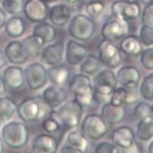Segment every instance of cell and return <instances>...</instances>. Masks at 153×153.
<instances>
[{
	"label": "cell",
	"mask_w": 153,
	"mask_h": 153,
	"mask_svg": "<svg viewBox=\"0 0 153 153\" xmlns=\"http://www.w3.org/2000/svg\"><path fill=\"white\" fill-rule=\"evenodd\" d=\"M49 107L41 96L27 97L17 105L16 112L21 121L33 123L42 121L49 114Z\"/></svg>",
	"instance_id": "obj_1"
},
{
	"label": "cell",
	"mask_w": 153,
	"mask_h": 153,
	"mask_svg": "<svg viewBox=\"0 0 153 153\" xmlns=\"http://www.w3.org/2000/svg\"><path fill=\"white\" fill-rule=\"evenodd\" d=\"M83 113V106L74 99L64 102L56 111H49V116L56 118L64 127L75 128L80 124Z\"/></svg>",
	"instance_id": "obj_2"
},
{
	"label": "cell",
	"mask_w": 153,
	"mask_h": 153,
	"mask_svg": "<svg viewBox=\"0 0 153 153\" xmlns=\"http://www.w3.org/2000/svg\"><path fill=\"white\" fill-rule=\"evenodd\" d=\"M69 90L83 106H90L94 102L96 93L88 75L83 73L74 75L69 81Z\"/></svg>",
	"instance_id": "obj_3"
},
{
	"label": "cell",
	"mask_w": 153,
	"mask_h": 153,
	"mask_svg": "<svg viewBox=\"0 0 153 153\" xmlns=\"http://www.w3.org/2000/svg\"><path fill=\"white\" fill-rule=\"evenodd\" d=\"M28 139V129L23 123L11 121L2 127V140L8 148L19 149L27 145Z\"/></svg>",
	"instance_id": "obj_4"
},
{
	"label": "cell",
	"mask_w": 153,
	"mask_h": 153,
	"mask_svg": "<svg viewBox=\"0 0 153 153\" xmlns=\"http://www.w3.org/2000/svg\"><path fill=\"white\" fill-rule=\"evenodd\" d=\"M68 33L76 40L87 41L96 31V25L90 17L84 14H76L68 22Z\"/></svg>",
	"instance_id": "obj_5"
},
{
	"label": "cell",
	"mask_w": 153,
	"mask_h": 153,
	"mask_svg": "<svg viewBox=\"0 0 153 153\" xmlns=\"http://www.w3.org/2000/svg\"><path fill=\"white\" fill-rule=\"evenodd\" d=\"M98 59L102 65L108 68H117L122 62L121 50L114 42L102 39L98 45Z\"/></svg>",
	"instance_id": "obj_6"
},
{
	"label": "cell",
	"mask_w": 153,
	"mask_h": 153,
	"mask_svg": "<svg viewBox=\"0 0 153 153\" xmlns=\"http://www.w3.org/2000/svg\"><path fill=\"white\" fill-rule=\"evenodd\" d=\"M81 130L88 140H99L106 135L108 127L100 114L92 113L83 118L81 123Z\"/></svg>",
	"instance_id": "obj_7"
},
{
	"label": "cell",
	"mask_w": 153,
	"mask_h": 153,
	"mask_svg": "<svg viewBox=\"0 0 153 153\" xmlns=\"http://www.w3.org/2000/svg\"><path fill=\"white\" fill-rule=\"evenodd\" d=\"M116 74L109 68L99 71L93 79V86L96 95L100 97H110L117 88Z\"/></svg>",
	"instance_id": "obj_8"
},
{
	"label": "cell",
	"mask_w": 153,
	"mask_h": 153,
	"mask_svg": "<svg viewBox=\"0 0 153 153\" xmlns=\"http://www.w3.org/2000/svg\"><path fill=\"white\" fill-rule=\"evenodd\" d=\"M111 12L113 17L128 22L140 17L141 5L137 1L116 0L111 4Z\"/></svg>",
	"instance_id": "obj_9"
},
{
	"label": "cell",
	"mask_w": 153,
	"mask_h": 153,
	"mask_svg": "<svg viewBox=\"0 0 153 153\" xmlns=\"http://www.w3.org/2000/svg\"><path fill=\"white\" fill-rule=\"evenodd\" d=\"M24 73L25 82L30 90L34 91L43 88L48 81L47 70L39 62H33L27 65Z\"/></svg>",
	"instance_id": "obj_10"
},
{
	"label": "cell",
	"mask_w": 153,
	"mask_h": 153,
	"mask_svg": "<svg viewBox=\"0 0 153 153\" xmlns=\"http://www.w3.org/2000/svg\"><path fill=\"white\" fill-rule=\"evenodd\" d=\"M128 33V22L114 17L106 21L101 28V35L103 39L111 42L121 40Z\"/></svg>",
	"instance_id": "obj_11"
},
{
	"label": "cell",
	"mask_w": 153,
	"mask_h": 153,
	"mask_svg": "<svg viewBox=\"0 0 153 153\" xmlns=\"http://www.w3.org/2000/svg\"><path fill=\"white\" fill-rule=\"evenodd\" d=\"M24 14L32 23H39L48 18L49 7L43 0H27L24 4Z\"/></svg>",
	"instance_id": "obj_12"
},
{
	"label": "cell",
	"mask_w": 153,
	"mask_h": 153,
	"mask_svg": "<svg viewBox=\"0 0 153 153\" xmlns=\"http://www.w3.org/2000/svg\"><path fill=\"white\" fill-rule=\"evenodd\" d=\"M117 83H120L124 88H137L141 80V74L140 71L133 65H124L117 70Z\"/></svg>",
	"instance_id": "obj_13"
},
{
	"label": "cell",
	"mask_w": 153,
	"mask_h": 153,
	"mask_svg": "<svg viewBox=\"0 0 153 153\" xmlns=\"http://www.w3.org/2000/svg\"><path fill=\"white\" fill-rule=\"evenodd\" d=\"M42 98L49 108L55 109L67 101L68 93L63 86L54 84L43 90Z\"/></svg>",
	"instance_id": "obj_14"
},
{
	"label": "cell",
	"mask_w": 153,
	"mask_h": 153,
	"mask_svg": "<svg viewBox=\"0 0 153 153\" xmlns=\"http://www.w3.org/2000/svg\"><path fill=\"white\" fill-rule=\"evenodd\" d=\"M87 55L88 51L83 44L74 39L68 41L65 48V59L68 65L71 66L79 65Z\"/></svg>",
	"instance_id": "obj_15"
},
{
	"label": "cell",
	"mask_w": 153,
	"mask_h": 153,
	"mask_svg": "<svg viewBox=\"0 0 153 153\" xmlns=\"http://www.w3.org/2000/svg\"><path fill=\"white\" fill-rule=\"evenodd\" d=\"M2 78L5 86L12 90H18L25 83L24 70L18 65L8 66L4 70Z\"/></svg>",
	"instance_id": "obj_16"
},
{
	"label": "cell",
	"mask_w": 153,
	"mask_h": 153,
	"mask_svg": "<svg viewBox=\"0 0 153 153\" xmlns=\"http://www.w3.org/2000/svg\"><path fill=\"white\" fill-rule=\"evenodd\" d=\"M111 140L118 148L127 149L136 142V135L128 126H120L111 132Z\"/></svg>",
	"instance_id": "obj_17"
},
{
	"label": "cell",
	"mask_w": 153,
	"mask_h": 153,
	"mask_svg": "<svg viewBox=\"0 0 153 153\" xmlns=\"http://www.w3.org/2000/svg\"><path fill=\"white\" fill-rule=\"evenodd\" d=\"M126 114L127 111L124 105H114L108 102L102 105L100 115L108 124L116 125L124 121Z\"/></svg>",
	"instance_id": "obj_18"
},
{
	"label": "cell",
	"mask_w": 153,
	"mask_h": 153,
	"mask_svg": "<svg viewBox=\"0 0 153 153\" xmlns=\"http://www.w3.org/2000/svg\"><path fill=\"white\" fill-rule=\"evenodd\" d=\"M4 55L10 63L15 65H25L29 59L24 49L22 43L18 40L8 42L4 50Z\"/></svg>",
	"instance_id": "obj_19"
},
{
	"label": "cell",
	"mask_w": 153,
	"mask_h": 153,
	"mask_svg": "<svg viewBox=\"0 0 153 153\" xmlns=\"http://www.w3.org/2000/svg\"><path fill=\"white\" fill-rule=\"evenodd\" d=\"M58 142L56 137L50 134H41L36 136L32 141V151L33 152L55 153L58 150Z\"/></svg>",
	"instance_id": "obj_20"
},
{
	"label": "cell",
	"mask_w": 153,
	"mask_h": 153,
	"mask_svg": "<svg viewBox=\"0 0 153 153\" xmlns=\"http://www.w3.org/2000/svg\"><path fill=\"white\" fill-rule=\"evenodd\" d=\"M65 46L62 41H56V42L48 45L43 48L41 52V57L43 62L49 66L61 63L63 57Z\"/></svg>",
	"instance_id": "obj_21"
},
{
	"label": "cell",
	"mask_w": 153,
	"mask_h": 153,
	"mask_svg": "<svg viewBox=\"0 0 153 153\" xmlns=\"http://www.w3.org/2000/svg\"><path fill=\"white\" fill-rule=\"evenodd\" d=\"M71 18V11L65 4H57L49 8L48 18L52 25L64 27L68 24Z\"/></svg>",
	"instance_id": "obj_22"
},
{
	"label": "cell",
	"mask_w": 153,
	"mask_h": 153,
	"mask_svg": "<svg viewBox=\"0 0 153 153\" xmlns=\"http://www.w3.org/2000/svg\"><path fill=\"white\" fill-rule=\"evenodd\" d=\"M119 49L121 53L128 57H139L143 50V44L140 38L136 35H128L121 39L119 43Z\"/></svg>",
	"instance_id": "obj_23"
},
{
	"label": "cell",
	"mask_w": 153,
	"mask_h": 153,
	"mask_svg": "<svg viewBox=\"0 0 153 153\" xmlns=\"http://www.w3.org/2000/svg\"><path fill=\"white\" fill-rule=\"evenodd\" d=\"M70 69L68 65L63 63L50 66L47 70V76L49 81L59 86L67 83L70 79Z\"/></svg>",
	"instance_id": "obj_24"
},
{
	"label": "cell",
	"mask_w": 153,
	"mask_h": 153,
	"mask_svg": "<svg viewBox=\"0 0 153 153\" xmlns=\"http://www.w3.org/2000/svg\"><path fill=\"white\" fill-rule=\"evenodd\" d=\"M5 30L11 38H19L23 36L26 31V23L23 18L13 15L5 22Z\"/></svg>",
	"instance_id": "obj_25"
},
{
	"label": "cell",
	"mask_w": 153,
	"mask_h": 153,
	"mask_svg": "<svg viewBox=\"0 0 153 153\" xmlns=\"http://www.w3.org/2000/svg\"><path fill=\"white\" fill-rule=\"evenodd\" d=\"M21 43L28 57L31 58L38 57L46 44L42 38L33 34L27 36Z\"/></svg>",
	"instance_id": "obj_26"
},
{
	"label": "cell",
	"mask_w": 153,
	"mask_h": 153,
	"mask_svg": "<svg viewBox=\"0 0 153 153\" xmlns=\"http://www.w3.org/2000/svg\"><path fill=\"white\" fill-rule=\"evenodd\" d=\"M32 34L39 36L43 39L46 44L53 42L56 37V30L52 25L42 21L36 25L33 28Z\"/></svg>",
	"instance_id": "obj_27"
},
{
	"label": "cell",
	"mask_w": 153,
	"mask_h": 153,
	"mask_svg": "<svg viewBox=\"0 0 153 153\" xmlns=\"http://www.w3.org/2000/svg\"><path fill=\"white\" fill-rule=\"evenodd\" d=\"M67 142L68 145L76 149L80 153L87 152L89 149L88 139L84 134L77 130L71 131L67 137Z\"/></svg>",
	"instance_id": "obj_28"
},
{
	"label": "cell",
	"mask_w": 153,
	"mask_h": 153,
	"mask_svg": "<svg viewBox=\"0 0 153 153\" xmlns=\"http://www.w3.org/2000/svg\"><path fill=\"white\" fill-rule=\"evenodd\" d=\"M17 104L8 96L0 97V122L6 123L10 121L16 112Z\"/></svg>",
	"instance_id": "obj_29"
},
{
	"label": "cell",
	"mask_w": 153,
	"mask_h": 153,
	"mask_svg": "<svg viewBox=\"0 0 153 153\" xmlns=\"http://www.w3.org/2000/svg\"><path fill=\"white\" fill-rule=\"evenodd\" d=\"M80 71L81 73L93 76L101 69L102 64L97 56L95 55H87L84 60L80 64Z\"/></svg>",
	"instance_id": "obj_30"
},
{
	"label": "cell",
	"mask_w": 153,
	"mask_h": 153,
	"mask_svg": "<svg viewBox=\"0 0 153 153\" xmlns=\"http://www.w3.org/2000/svg\"><path fill=\"white\" fill-rule=\"evenodd\" d=\"M133 115L137 121H153L152 106L146 102H139L134 107Z\"/></svg>",
	"instance_id": "obj_31"
},
{
	"label": "cell",
	"mask_w": 153,
	"mask_h": 153,
	"mask_svg": "<svg viewBox=\"0 0 153 153\" xmlns=\"http://www.w3.org/2000/svg\"><path fill=\"white\" fill-rule=\"evenodd\" d=\"M136 136L142 141L148 142L152 139L153 121H139L137 124Z\"/></svg>",
	"instance_id": "obj_32"
},
{
	"label": "cell",
	"mask_w": 153,
	"mask_h": 153,
	"mask_svg": "<svg viewBox=\"0 0 153 153\" xmlns=\"http://www.w3.org/2000/svg\"><path fill=\"white\" fill-rule=\"evenodd\" d=\"M140 96L147 101H152L153 99V74L145 76L141 82L140 90Z\"/></svg>",
	"instance_id": "obj_33"
},
{
	"label": "cell",
	"mask_w": 153,
	"mask_h": 153,
	"mask_svg": "<svg viewBox=\"0 0 153 153\" xmlns=\"http://www.w3.org/2000/svg\"><path fill=\"white\" fill-rule=\"evenodd\" d=\"M24 0H2V8L9 15H18L23 12Z\"/></svg>",
	"instance_id": "obj_34"
},
{
	"label": "cell",
	"mask_w": 153,
	"mask_h": 153,
	"mask_svg": "<svg viewBox=\"0 0 153 153\" xmlns=\"http://www.w3.org/2000/svg\"><path fill=\"white\" fill-rule=\"evenodd\" d=\"M105 5L103 1H90L85 6L86 14L91 18H98L104 12Z\"/></svg>",
	"instance_id": "obj_35"
},
{
	"label": "cell",
	"mask_w": 153,
	"mask_h": 153,
	"mask_svg": "<svg viewBox=\"0 0 153 153\" xmlns=\"http://www.w3.org/2000/svg\"><path fill=\"white\" fill-rule=\"evenodd\" d=\"M127 97V90L124 87L116 88L109 97V102L114 105H125Z\"/></svg>",
	"instance_id": "obj_36"
},
{
	"label": "cell",
	"mask_w": 153,
	"mask_h": 153,
	"mask_svg": "<svg viewBox=\"0 0 153 153\" xmlns=\"http://www.w3.org/2000/svg\"><path fill=\"white\" fill-rule=\"evenodd\" d=\"M62 124L54 117H45L42 120L41 127L46 133L48 134H55L60 130Z\"/></svg>",
	"instance_id": "obj_37"
},
{
	"label": "cell",
	"mask_w": 153,
	"mask_h": 153,
	"mask_svg": "<svg viewBox=\"0 0 153 153\" xmlns=\"http://www.w3.org/2000/svg\"><path fill=\"white\" fill-rule=\"evenodd\" d=\"M140 39L142 44L149 47L153 44V27L147 25H143L140 28Z\"/></svg>",
	"instance_id": "obj_38"
},
{
	"label": "cell",
	"mask_w": 153,
	"mask_h": 153,
	"mask_svg": "<svg viewBox=\"0 0 153 153\" xmlns=\"http://www.w3.org/2000/svg\"><path fill=\"white\" fill-rule=\"evenodd\" d=\"M140 63L144 68L153 70V49L152 46L142 51L140 54Z\"/></svg>",
	"instance_id": "obj_39"
},
{
	"label": "cell",
	"mask_w": 153,
	"mask_h": 153,
	"mask_svg": "<svg viewBox=\"0 0 153 153\" xmlns=\"http://www.w3.org/2000/svg\"><path fill=\"white\" fill-rule=\"evenodd\" d=\"M142 23L144 25L153 27V4L152 2L145 5L141 15Z\"/></svg>",
	"instance_id": "obj_40"
},
{
	"label": "cell",
	"mask_w": 153,
	"mask_h": 153,
	"mask_svg": "<svg viewBox=\"0 0 153 153\" xmlns=\"http://www.w3.org/2000/svg\"><path fill=\"white\" fill-rule=\"evenodd\" d=\"M96 153H117L119 152L118 147L114 144L110 143L108 142H102L95 148Z\"/></svg>",
	"instance_id": "obj_41"
},
{
	"label": "cell",
	"mask_w": 153,
	"mask_h": 153,
	"mask_svg": "<svg viewBox=\"0 0 153 153\" xmlns=\"http://www.w3.org/2000/svg\"><path fill=\"white\" fill-rule=\"evenodd\" d=\"M140 97V95L139 91H137V88L129 89L127 90V97L125 105H132L136 104L139 101Z\"/></svg>",
	"instance_id": "obj_42"
},
{
	"label": "cell",
	"mask_w": 153,
	"mask_h": 153,
	"mask_svg": "<svg viewBox=\"0 0 153 153\" xmlns=\"http://www.w3.org/2000/svg\"><path fill=\"white\" fill-rule=\"evenodd\" d=\"M6 21H7L6 12H5L2 8H0V29H2V27H4Z\"/></svg>",
	"instance_id": "obj_43"
},
{
	"label": "cell",
	"mask_w": 153,
	"mask_h": 153,
	"mask_svg": "<svg viewBox=\"0 0 153 153\" xmlns=\"http://www.w3.org/2000/svg\"><path fill=\"white\" fill-rule=\"evenodd\" d=\"M127 152H143L140 146L134 142V143L132 146H130L129 148L127 149Z\"/></svg>",
	"instance_id": "obj_44"
},
{
	"label": "cell",
	"mask_w": 153,
	"mask_h": 153,
	"mask_svg": "<svg viewBox=\"0 0 153 153\" xmlns=\"http://www.w3.org/2000/svg\"><path fill=\"white\" fill-rule=\"evenodd\" d=\"M61 152L62 153H79L78 151L75 149L74 147H72L70 145H65L61 149Z\"/></svg>",
	"instance_id": "obj_45"
},
{
	"label": "cell",
	"mask_w": 153,
	"mask_h": 153,
	"mask_svg": "<svg viewBox=\"0 0 153 153\" xmlns=\"http://www.w3.org/2000/svg\"><path fill=\"white\" fill-rule=\"evenodd\" d=\"M6 90L7 86H5L2 76L0 75V96H2V95L5 94L6 93Z\"/></svg>",
	"instance_id": "obj_46"
},
{
	"label": "cell",
	"mask_w": 153,
	"mask_h": 153,
	"mask_svg": "<svg viewBox=\"0 0 153 153\" xmlns=\"http://www.w3.org/2000/svg\"><path fill=\"white\" fill-rule=\"evenodd\" d=\"M6 64V59L3 52L0 50V69L2 68Z\"/></svg>",
	"instance_id": "obj_47"
},
{
	"label": "cell",
	"mask_w": 153,
	"mask_h": 153,
	"mask_svg": "<svg viewBox=\"0 0 153 153\" xmlns=\"http://www.w3.org/2000/svg\"><path fill=\"white\" fill-rule=\"evenodd\" d=\"M148 152L149 153H152L153 152V141H151V143H150L149 145Z\"/></svg>",
	"instance_id": "obj_48"
},
{
	"label": "cell",
	"mask_w": 153,
	"mask_h": 153,
	"mask_svg": "<svg viewBox=\"0 0 153 153\" xmlns=\"http://www.w3.org/2000/svg\"><path fill=\"white\" fill-rule=\"evenodd\" d=\"M4 150V143L2 141V140L0 138V153L3 152Z\"/></svg>",
	"instance_id": "obj_49"
},
{
	"label": "cell",
	"mask_w": 153,
	"mask_h": 153,
	"mask_svg": "<svg viewBox=\"0 0 153 153\" xmlns=\"http://www.w3.org/2000/svg\"><path fill=\"white\" fill-rule=\"evenodd\" d=\"M66 2H68V3L71 4H75V3H77L80 1V0H65Z\"/></svg>",
	"instance_id": "obj_50"
},
{
	"label": "cell",
	"mask_w": 153,
	"mask_h": 153,
	"mask_svg": "<svg viewBox=\"0 0 153 153\" xmlns=\"http://www.w3.org/2000/svg\"><path fill=\"white\" fill-rule=\"evenodd\" d=\"M141 2L144 4L145 5H148V4L152 2V0H141Z\"/></svg>",
	"instance_id": "obj_51"
},
{
	"label": "cell",
	"mask_w": 153,
	"mask_h": 153,
	"mask_svg": "<svg viewBox=\"0 0 153 153\" xmlns=\"http://www.w3.org/2000/svg\"><path fill=\"white\" fill-rule=\"evenodd\" d=\"M46 3H55V2H58L59 0H43Z\"/></svg>",
	"instance_id": "obj_52"
},
{
	"label": "cell",
	"mask_w": 153,
	"mask_h": 153,
	"mask_svg": "<svg viewBox=\"0 0 153 153\" xmlns=\"http://www.w3.org/2000/svg\"><path fill=\"white\" fill-rule=\"evenodd\" d=\"M90 1H103V0H90Z\"/></svg>",
	"instance_id": "obj_53"
},
{
	"label": "cell",
	"mask_w": 153,
	"mask_h": 153,
	"mask_svg": "<svg viewBox=\"0 0 153 153\" xmlns=\"http://www.w3.org/2000/svg\"><path fill=\"white\" fill-rule=\"evenodd\" d=\"M2 0H0V3H1V2H2Z\"/></svg>",
	"instance_id": "obj_54"
}]
</instances>
